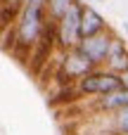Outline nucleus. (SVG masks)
I'll list each match as a JSON object with an SVG mask.
<instances>
[{
	"label": "nucleus",
	"mask_w": 128,
	"mask_h": 135,
	"mask_svg": "<svg viewBox=\"0 0 128 135\" xmlns=\"http://www.w3.org/2000/svg\"><path fill=\"white\" fill-rule=\"evenodd\" d=\"M45 5L40 2H24L19 9V17L14 21V45L21 50H33L45 31Z\"/></svg>",
	"instance_id": "1"
},
{
	"label": "nucleus",
	"mask_w": 128,
	"mask_h": 135,
	"mask_svg": "<svg viewBox=\"0 0 128 135\" xmlns=\"http://www.w3.org/2000/svg\"><path fill=\"white\" fill-rule=\"evenodd\" d=\"M124 88L121 83V74L112 71V69H102V66H95L93 71H88L83 78L76 81V93L83 95V97H100V95H107L112 90H119Z\"/></svg>",
	"instance_id": "2"
},
{
	"label": "nucleus",
	"mask_w": 128,
	"mask_h": 135,
	"mask_svg": "<svg viewBox=\"0 0 128 135\" xmlns=\"http://www.w3.org/2000/svg\"><path fill=\"white\" fill-rule=\"evenodd\" d=\"M81 21H83V2H76L59 21H57V47L59 50H74L83 40L81 36Z\"/></svg>",
	"instance_id": "3"
},
{
	"label": "nucleus",
	"mask_w": 128,
	"mask_h": 135,
	"mask_svg": "<svg viewBox=\"0 0 128 135\" xmlns=\"http://www.w3.org/2000/svg\"><path fill=\"white\" fill-rule=\"evenodd\" d=\"M97 64L86 55L81 52L78 47L74 50H62V62H59V78L64 81H78L83 78L88 71H93Z\"/></svg>",
	"instance_id": "4"
},
{
	"label": "nucleus",
	"mask_w": 128,
	"mask_h": 135,
	"mask_svg": "<svg viewBox=\"0 0 128 135\" xmlns=\"http://www.w3.org/2000/svg\"><path fill=\"white\" fill-rule=\"evenodd\" d=\"M112 40H114V31H102V33H95L90 38H83L78 43V50L86 52L97 66L107 64V57H109V50H112Z\"/></svg>",
	"instance_id": "5"
},
{
	"label": "nucleus",
	"mask_w": 128,
	"mask_h": 135,
	"mask_svg": "<svg viewBox=\"0 0 128 135\" xmlns=\"http://www.w3.org/2000/svg\"><path fill=\"white\" fill-rule=\"evenodd\" d=\"M126 107H128V88H119V90H112L107 95H100L95 102V109L102 114H114V112L126 109Z\"/></svg>",
	"instance_id": "6"
},
{
	"label": "nucleus",
	"mask_w": 128,
	"mask_h": 135,
	"mask_svg": "<svg viewBox=\"0 0 128 135\" xmlns=\"http://www.w3.org/2000/svg\"><path fill=\"white\" fill-rule=\"evenodd\" d=\"M109 26H107V21H105V17L95 9V7H90V5H83V21H81V36L83 38H90V36H95V33H102V31H107Z\"/></svg>",
	"instance_id": "7"
},
{
	"label": "nucleus",
	"mask_w": 128,
	"mask_h": 135,
	"mask_svg": "<svg viewBox=\"0 0 128 135\" xmlns=\"http://www.w3.org/2000/svg\"><path fill=\"white\" fill-rule=\"evenodd\" d=\"M107 69L116 71V74H124L128 69V47L126 40L121 36L114 33V40H112V50H109V57H107Z\"/></svg>",
	"instance_id": "8"
},
{
	"label": "nucleus",
	"mask_w": 128,
	"mask_h": 135,
	"mask_svg": "<svg viewBox=\"0 0 128 135\" xmlns=\"http://www.w3.org/2000/svg\"><path fill=\"white\" fill-rule=\"evenodd\" d=\"M76 2H81V0H48L45 2V12H48V19H52V21H59Z\"/></svg>",
	"instance_id": "9"
},
{
	"label": "nucleus",
	"mask_w": 128,
	"mask_h": 135,
	"mask_svg": "<svg viewBox=\"0 0 128 135\" xmlns=\"http://www.w3.org/2000/svg\"><path fill=\"white\" fill-rule=\"evenodd\" d=\"M112 126H114V135L116 133H128V107L114 112L112 116Z\"/></svg>",
	"instance_id": "10"
},
{
	"label": "nucleus",
	"mask_w": 128,
	"mask_h": 135,
	"mask_svg": "<svg viewBox=\"0 0 128 135\" xmlns=\"http://www.w3.org/2000/svg\"><path fill=\"white\" fill-rule=\"evenodd\" d=\"M121 83H124V88H128V69L121 74Z\"/></svg>",
	"instance_id": "11"
},
{
	"label": "nucleus",
	"mask_w": 128,
	"mask_h": 135,
	"mask_svg": "<svg viewBox=\"0 0 128 135\" xmlns=\"http://www.w3.org/2000/svg\"><path fill=\"white\" fill-rule=\"evenodd\" d=\"M5 2H10V5H17V7H21V5H24V0H5Z\"/></svg>",
	"instance_id": "12"
},
{
	"label": "nucleus",
	"mask_w": 128,
	"mask_h": 135,
	"mask_svg": "<svg viewBox=\"0 0 128 135\" xmlns=\"http://www.w3.org/2000/svg\"><path fill=\"white\" fill-rule=\"evenodd\" d=\"M24 2H40V5H45L48 0H24Z\"/></svg>",
	"instance_id": "13"
},
{
	"label": "nucleus",
	"mask_w": 128,
	"mask_h": 135,
	"mask_svg": "<svg viewBox=\"0 0 128 135\" xmlns=\"http://www.w3.org/2000/svg\"><path fill=\"white\" fill-rule=\"evenodd\" d=\"M124 31H126V36H128V21H124Z\"/></svg>",
	"instance_id": "14"
},
{
	"label": "nucleus",
	"mask_w": 128,
	"mask_h": 135,
	"mask_svg": "<svg viewBox=\"0 0 128 135\" xmlns=\"http://www.w3.org/2000/svg\"><path fill=\"white\" fill-rule=\"evenodd\" d=\"M116 135H128V133H116Z\"/></svg>",
	"instance_id": "15"
},
{
	"label": "nucleus",
	"mask_w": 128,
	"mask_h": 135,
	"mask_svg": "<svg viewBox=\"0 0 128 135\" xmlns=\"http://www.w3.org/2000/svg\"><path fill=\"white\" fill-rule=\"evenodd\" d=\"M97 2H105V0H97Z\"/></svg>",
	"instance_id": "16"
}]
</instances>
